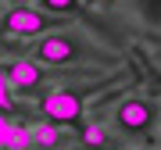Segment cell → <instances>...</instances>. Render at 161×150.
Wrapping results in <instances>:
<instances>
[{
  "label": "cell",
  "instance_id": "cell-1",
  "mask_svg": "<svg viewBox=\"0 0 161 150\" xmlns=\"http://www.w3.org/2000/svg\"><path fill=\"white\" fill-rule=\"evenodd\" d=\"M111 61L104 50L90 46L79 32H64V29H54V32H43V40L32 46V61L40 64H50V68H61V64H82V61Z\"/></svg>",
  "mask_w": 161,
  "mask_h": 150
},
{
  "label": "cell",
  "instance_id": "cell-2",
  "mask_svg": "<svg viewBox=\"0 0 161 150\" xmlns=\"http://www.w3.org/2000/svg\"><path fill=\"white\" fill-rule=\"evenodd\" d=\"M64 18L61 14H50V11H32V7L18 4L11 11L4 14V22H0V32L7 36H43V32H54L61 29Z\"/></svg>",
  "mask_w": 161,
  "mask_h": 150
},
{
  "label": "cell",
  "instance_id": "cell-3",
  "mask_svg": "<svg viewBox=\"0 0 161 150\" xmlns=\"http://www.w3.org/2000/svg\"><path fill=\"white\" fill-rule=\"evenodd\" d=\"M40 118L43 121H54V125H79V121H82V93L79 89H68V86L50 89L40 100Z\"/></svg>",
  "mask_w": 161,
  "mask_h": 150
},
{
  "label": "cell",
  "instance_id": "cell-4",
  "mask_svg": "<svg viewBox=\"0 0 161 150\" xmlns=\"http://www.w3.org/2000/svg\"><path fill=\"white\" fill-rule=\"evenodd\" d=\"M115 121L122 132H147L154 125V104L147 97H125L115 107Z\"/></svg>",
  "mask_w": 161,
  "mask_h": 150
},
{
  "label": "cell",
  "instance_id": "cell-5",
  "mask_svg": "<svg viewBox=\"0 0 161 150\" xmlns=\"http://www.w3.org/2000/svg\"><path fill=\"white\" fill-rule=\"evenodd\" d=\"M4 75H7V82H11V89L29 93V89H36L47 79V68H40V61H32V57H22V61L4 64Z\"/></svg>",
  "mask_w": 161,
  "mask_h": 150
},
{
  "label": "cell",
  "instance_id": "cell-6",
  "mask_svg": "<svg viewBox=\"0 0 161 150\" xmlns=\"http://www.w3.org/2000/svg\"><path fill=\"white\" fill-rule=\"evenodd\" d=\"M4 150H32V129L25 121H7Z\"/></svg>",
  "mask_w": 161,
  "mask_h": 150
},
{
  "label": "cell",
  "instance_id": "cell-7",
  "mask_svg": "<svg viewBox=\"0 0 161 150\" xmlns=\"http://www.w3.org/2000/svg\"><path fill=\"white\" fill-rule=\"evenodd\" d=\"M32 147H40V150H58V147H61V129L54 125V121H43L40 129H32Z\"/></svg>",
  "mask_w": 161,
  "mask_h": 150
},
{
  "label": "cell",
  "instance_id": "cell-8",
  "mask_svg": "<svg viewBox=\"0 0 161 150\" xmlns=\"http://www.w3.org/2000/svg\"><path fill=\"white\" fill-rule=\"evenodd\" d=\"M40 7L50 14H61V18H75L82 11V0H40Z\"/></svg>",
  "mask_w": 161,
  "mask_h": 150
},
{
  "label": "cell",
  "instance_id": "cell-9",
  "mask_svg": "<svg viewBox=\"0 0 161 150\" xmlns=\"http://www.w3.org/2000/svg\"><path fill=\"white\" fill-rule=\"evenodd\" d=\"M79 136H82V143H86L90 150L108 147V132H104V125H97V121H90V125H79Z\"/></svg>",
  "mask_w": 161,
  "mask_h": 150
},
{
  "label": "cell",
  "instance_id": "cell-10",
  "mask_svg": "<svg viewBox=\"0 0 161 150\" xmlns=\"http://www.w3.org/2000/svg\"><path fill=\"white\" fill-rule=\"evenodd\" d=\"M11 82H7V75H4V64H0V111H14V97H11Z\"/></svg>",
  "mask_w": 161,
  "mask_h": 150
},
{
  "label": "cell",
  "instance_id": "cell-11",
  "mask_svg": "<svg viewBox=\"0 0 161 150\" xmlns=\"http://www.w3.org/2000/svg\"><path fill=\"white\" fill-rule=\"evenodd\" d=\"M4 132H7V118H0V150H4Z\"/></svg>",
  "mask_w": 161,
  "mask_h": 150
},
{
  "label": "cell",
  "instance_id": "cell-12",
  "mask_svg": "<svg viewBox=\"0 0 161 150\" xmlns=\"http://www.w3.org/2000/svg\"><path fill=\"white\" fill-rule=\"evenodd\" d=\"M14 4H25V0H14Z\"/></svg>",
  "mask_w": 161,
  "mask_h": 150
}]
</instances>
